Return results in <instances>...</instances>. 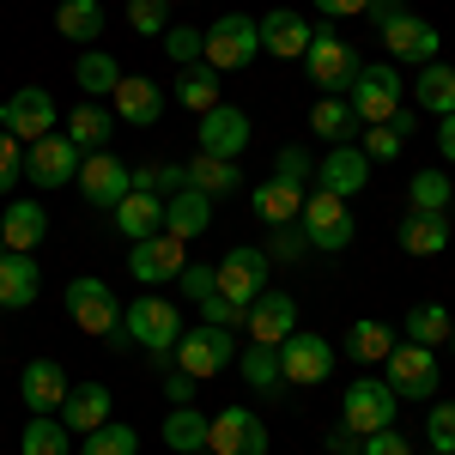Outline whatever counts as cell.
I'll return each instance as SVG.
<instances>
[{"mask_svg":"<svg viewBox=\"0 0 455 455\" xmlns=\"http://www.w3.org/2000/svg\"><path fill=\"white\" fill-rule=\"evenodd\" d=\"M304 68H310V85H322V98H347V85L358 79V55L352 43L340 36V25H310V49H304Z\"/></svg>","mask_w":455,"mask_h":455,"instance_id":"6da1fadb","label":"cell"},{"mask_svg":"<svg viewBox=\"0 0 455 455\" xmlns=\"http://www.w3.org/2000/svg\"><path fill=\"white\" fill-rule=\"evenodd\" d=\"M255 55H261V25L249 12H225V19H212L207 31H201V61L212 73H237Z\"/></svg>","mask_w":455,"mask_h":455,"instance_id":"7a4b0ae2","label":"cell"},{"mask_svg":"<svg viewBox=\"0 0 455 455\" xmlns=\"http://www.w3.org/2000/svg\"><path fill=\"white\" fill-rule=\"evenodd\" d=\"M267 280H274V261H267V249H255V243H237L212 267V291H219L225 304H237V310H249V304L267 291Z\"/></svg>","mask_w":455,"mask_h":455,"instance_id":"3957f363","label":"cell"},{"mask_svg":"<svg viewBox=\"0 0 455 455\" xmlns=\"http://www.w3.org/2000/svg\"><path fill=\"white\" fill-rule=\"evenodd\" d=\"M122 328H128V340H134V347L171 358V347L182 340V310H176L171 298H158V291H140V298L122 310Z\"/></svg>","mask_w":455,"mask_h":455,"instance_id":"277c9868","label":"cell"},{"mask_svg":"<svg viewBox=\"0 0 455 455\" xmlns=\"http://www.w3.org/2000/svg\"><path fill=\"white\" fill-rule=\"evenodd\" d=\"M176 371H188L195 383H207V377H219L231 358H237V340H231V328H212V322H201V328H182V340L171 347Z\"/></svg>","mask_w":455,"mask_h":455,"instance_id":"5b68a950","label":"cell"},{"mask_svg":"<svg viewBox=\"0 0 455 455\" xmlns=\"http://www.w3.org/2000/svg\"><path fill=\"white\" fill-rule=\"evenodd\" d=\"M395 388L383 383V377H358V383H347V395H340V425L347 431H358V437H371V431H388L395 425Z\"/></svg>","mask_w":455,"mask_h":455,"instance_id":"8992f818","label":"cell"},{"mask_svg":"<svg viewBox=\"0 0 455 455\" xmlns=\"http://www.w3.org/2000/svg\"><path fill=\"white\" fill-rule=\"evenodd\" d=\"M401 92H407V79L395 73V61H383V68H358V79L347 85V104L371 128V122H388L401 109Z\"/></svg>","mask_w":455,"mask_h":455,"instance_id":"52a82bcc","label":"cell"},{"mask_svg":"<svg viewBox=\"0 0 455 455\" xmlns=\"http://www.w3.org/2000/svg\"><path fill=\"white\" fill-rule=\"evenodd\" d=\"M298 231H304V243L310 249H347L352 243V207L340 195H328V188H315L304 195V212H298Z\"/></svg>","mask_w":455,"mask_h":455,"instance_id":"ba28073f","label":"cell"},{"mask_svg":"<svg viewBox=\"0 0 455 455\" xmlns=\"http://www.w3.org/2000/svg\"><path fill=\"white\" fill-rule=\"evenodd\" d=\"M68 315L79 334H98V340L122 334V304L104 280H68Z\"/></svg>","mask_w":455,"mask_h":455,"instance_id":"9c48e42d","label":"cell"},{"mask_svg":"<svg viewBox=\"0 0 455 455\" xmlns=\"http://www.w3.org/2000/svg\"><path fill=\"white\" fill-rule=\"evenodd\" d=\"M383 364H388V388H395V401H431V395H437V352H431V347L395 340V352H388Z\"/></svg>","mask_w":455,"mask_h":455,"instance_id":"30bf717a","label":"cell"},{"mask_svg":"<svg viewBox=\"0 0 455 455\" xmlns=\"http://www.w3.org/2000/svg\"><path fill=\"white\" fill-rule=\"evenodd\" d=\"M188 267V243L182 237H171V231H152V237H140V243L128 249V274L152 291V285H164V280H176Z\"/></svg>","mask_w":455,"mask_h":455,"instance_id":"8fae6325","label":"cell"},{"mask_svg":"<svg viewBox=\"0 0 455 455\" xmlns=\"http://www.w3.org/2000/svg\"><path fill=\"white\" fill-rule=\"evenodd\" d=\"M280 377H291L298 388H315L334 377V347L310 334V328H298L291 340H280Z\"/></svg>","mask_w":455,"mask_h":455,"instance_id":"7c38bea8","label":"cell"},{"mask_svg":"<svg viewBox=\"0 0 455 455\" xmlns=\"http://www.w3.org/2000/svg\"><path fill=\"white\" fill-rule=\"evenodd\" d=\"M249 116L237 104H212L201 122H195V146L207 152V158H243L249 152Z\"/></svg>","mask_w":455,"mask_h":455,"instance_id":"4fadbf2b","label":"cell"},{"mask_svg":"<svg viewBox=\"0 0 455 455\" xmlns=\"http://www.w3.org/2000/svg\"><path fill=\"white\" fill-rule=\"evenodd\" d=\"M73 182H79V195H85L92 207L109 212L128 188H134V171H128V164L104 146V152H85V158H79V176H73Z\"/></svg>","mask_w":455,"mask_h":455,"instance_id":"5bb4252c","label":"cell"},{"mask_svg":"<svg viewBox=\"0 0 455 455\" xmlns=\"http://www.w3.org/2000/svg\"><path fill=\"white\" fill-rule=\"evenodd\" d=\"M207 455H267V425L249 407H225L219 419H207Z\"/></svg>","mask_w":455,"mask_h":455,"instance_id":"9a60e30c","label":"cell"},{"mask_svg":"<svg viewBox=\"0 0 455 455\" xmlns=\"http://www.w3.org/2000/svg\"><path fill=\"white\" fill-rule=\"evenodd\" d=\"M383 49H388V61H413V68H425V61H437V25L431 19H419V12H395L383 31Z\"/></svg>","mask_w":455,"mask_h":455,"instance_id":"2e32d148","label":"cell"},{"mask_svg":"<svg viewBox=\"0 0 455 455\" xmlns=\"http://www.w3.org/2000/svg\"><path fill=\"white\" fill-rule=\"evenodd\" d=\"M243 328H249L255 347H280V340H291V334H298V304H291V291H274V285H267V291L243 310Z\"/></svg>","mask_w":455,"mask_h":455,"instance_id":"e0dca14e","label":"cell"},{"mask_svg":"<svg viewBox=\"0 0 455 455\" xmlns=\"http://www.w3.org/2000/svg\"><path fill=\"white\" fill-rule=\"evenodd\" d=\"M79 158H85V152H79L68 134H43V140L25 146V176L43 182V188H61V182L79 176Z\"/></svg>","mask_w":455,"mask_h":455,"instance_id":"ac0fdd59","label":"cell"},{"mask_svg":"<svg viewBox=\"0 0 455 455\" xmlns=\"http://www.w3.org/2000/svg\"><path fill=\"white\" fill-rule=\"evenodd\" d=\"M55 122H61V109H55V98L43 92V85H25V92H12L6 98V134L12 140H43V134H55Z\"/></svg>","mask_w":455,"mask_h":455,"instance_id":"d6986e66","label":"cell"},{"mask_svg":"<svg viewBox=\"0 0 455 455\" xmlns=\"http://www.w3.org/2000/svg\"><path fill=\"white\" fill-rule=\"evenodd\" d=\"M164 85L158 79H140V73H122V85L109 92V109H116V122H128V128H152L158 116H164Z\"/></svg>","mask_w":455,"mask_h":455,"instance_id":"ffe728a7","label":"cell"},{"mask_svg":"<svg viewBox=\"0 0 455 455\" xmlns=\"http://www.w3.org/2000/svg\"><path fill=\"white\" fill-rule=\"evenodd\" d=\"M315 182H322L328 195H340V201H352L358 188H371V158L358 152V140L328 146V158L315 164Z\"/></svg>","mask_w":455,"mask_h":455,"instance_id":"44dd1931","label":"cell"},{"mask_svg":"<svg viewBox=\"0 0 455 455\" xmlns=\"http://www.w3.org/2000/svg\"><path fill=\"white\" fill-rule=\"evenodd\" d=\"M255 25H261V55H274V61H304V49H310V19H304V12L274 6V12L255 19Z\"/></svg>","mask_w":455,"mask_h":455,"instance_id":"7402d4cb","label":"cell"},{"mask_svg":"<svg viewBox=\"0 0 455 455\" xmlns=\"http://www.w3.org/2000/svg\"><path fill=\"white\" fill-rule=\"evenodd\" d=\"M68 388H73V377L55 364V358H31V364H25V377H19V395H25V407H31V413H61Z\"/></svg>","mask_w":455,"mask_h":455,"instance_id":"603a6c76","label":"cell"},{"mask_svg":"<svg viewBox=\"0 0 455 455\" xmlns=\"http://www.w3.org/2000/svg\"><path fill=\"white\" fill-rule=\"evenodd\" d=\"M36 291H43V267H36V255L6 249V255H0V310H31Z\"/></svg>","mask_w":455,"mask_h":455,"instance_id":"cb8c5ba5","label":"cell"},{"mask_svg":"<svg viewBox=\"0 0 455 455\" xmlns=\"http://www.w3.org/2000/svg\"><path fill=\"white\" fill-rule=\"evenodd\" d=\"M109 212H116V231H122L128 243H140V237H152V231H164V195H152V188H128Z\"/></svg>","mask_w":455,"mask_h":455,"instance_id":"d4e9b609","label":"cell"},{"mask_svg":"<svg viewBox=\"0 0 455 455\" xmlns=\"http://www.w3.org/2000/svg\"><path fill=\"white\" fill-rule=\"evenodd\" d=\"M249 207H255V219H261V225H298V212H304V182L267 176V182H255Z\"/></svg>","mask_w":455,"mask_h":455,"instance_id":"484cf974","label":"cell"},{"mask_svg":"<svg viewBox=\"0 0 455 455\" xmlns=\"http://www.w3.org/2000/svg\"><path fill=\"white\" fill-rule=\"evenodd\" d=\"M55 419L68 425V431H79V437H85V431H98V425H109V388L104 383H73Z\"/></svg>","mask_w":455,"mask_h":455,"instance_id":"4316f807","label":"cell"},{"mask_svg":"<svg viewBox=\"0 0 455 455\" xmlns=\"http://www.w3.org/2000/svg\"><path fill=\"white\" fill-rule=\"evenodd\" d=\"M207 225H212V195H201V188H176L171 201H164V231H171V237L188 243V237H201Z\"/></svg>","mask_w":455,"mask_h":455,"instance_id":"83f0119b","label":"cell"},{"mask_svg":"<svg viewBox=\"0 0 455 455\" xmlns=\"http://www.w3.org/2000/svg\"><path fill=\"white\" fill-rule=\"evenodd\" d=\"M395 243L407 249V255H443L450 249V219L443 212H407L395 225Z\"/></svg>","mask_w":455,"mask_h":455,"instance_id":"f1b7e54d","label":"cell"},{"mask_svg":"<svg viewBox=\"0 0 455 455\" xmlns=\"http://www.w3.org/2000/svg\"><path fill=\"white\" fill-rule=\"evenodd\" d=\"M0 237H6V249L31 255V249L49 237V212L36 207V201H12V207L0 212Z\"/></svg>","mask_w":455,"mask_h":455,"instance_id":"f546056e","label":"cell"},{"mask_svg":"<svg viewBox=\"0 0 455 455\" xmlns=\"http://www.w3.org/2000/svg\"><path fill=\"white\" fill-rule=\"evenodd\" d=\"M171 98H176L182 109H195V116H207L212 104H225V85H219V73H212L207 61H195V68H182V73H176Z\"/></svg>","mask_w":455,"mask_h":455,"instance_id":"4dcf8cb0","label":"cell"},{"mask_svg":"<svg viewBox=\"0 0 455 455\" xmlns=\"http://www.w3.org/2000/svg\"><path fill=\"white\" fill-rule=\"evenodd\" d=\"M109 134H116V109H104L98 98H85V104L68 116V140L79 146V152H104Z\"/></svg>","mask_w":455,"mask_h":455,"instance_id":"1f68e13d","label":"cell"},{"mask_svg":"<svg viewBox=\"0 0 455 455\" xmlns=\"http://www.w3.org/2000/svg\"><path fill=\"white\" fill-rule=\"evenodd\" d=\"M182 171H188V188H201V195H212V201L243 188V171H237V158H207V152H195Z\"/></svg>","mask_w":455,"mask_h":455,"instance_id":"d6a6232c","label":"cell"},{"mask_svg":"<svg viewBox=\"0 0 455 455\" xmlns=\"http://www.w3.org/2000/svg\"><path fill=\"white\" fill-rule=\"evenodd\" d=\"M352 364H383L388 352H395V328L377 322V315H364V322H352L347 328V347H340Z\"/></svg>","mask_w":455,"mask_h":455,"instance_id":"836d02e7","label":"cell"},{"mask_svg":"<svg viewBox=\"0 0 455 455\" xmlns=\"http://www.w3.org/2000/svg\"><path fill=\"white\" fill-rule=\"evenodd\" d=\"M104 25H109L104 0H61V6H55V31L73 36V43H98Z\"/></svg>","mask_w":455,"mask_h":455,"instance_id":"e575fe53","label":"cell"},{"mask_svg":"<svg viewBox=\"0 0 455 455\" xmlns=\"http://www.w3.org/2000/svg\"><path fill=\"white\" fill-rule=\"evenodd\" d=\"M73 79H79V92H85V98H98V104H104L109 92L122 85V61H116L109 49H85V55L73 61Z\"/></svg>","mask_w":455,"mask_h":455,"instance_id":"d590c367","label":"cell"},{"mask_svg":"<svg viewBox=\"0 0 455 455\" xmlns=\"http://www.w3.org/2000/svg\"><path fill=\"white\" fill-rule=\"evenodd\" d=\"M164 450H176V455H201L207 450V413H201L195 401L164 413Z\"/></svg>","mask_w":455,"mask_h":455,"instance_id":"8d00e7d4","label":"cell"},{"mask_svg":"<svg viewBox=\"0 0 455 455\" xmlns=\"http://www.w3.org/2000/svg\"><path fill=\"white\" fill-rule=\"evenodd\" d=\"M413 104H419L425 116H450V109H455V68L425 61L419 79H413Z\"/></svg>","mask_w":455,"mask_h":455,"instance_id":"74e56055","label":"cell"},{"mask_svg":"<svg viewBox=\"0 0 455 455\" xmlns=\"http://www.w3.org/2000/svg\"><path fill=\"white\" fill-rule=\"evenodd\" d=\"M450 328H455V315L443 310V304H413L407 310V322H401V334L413 340V347H450Z\"/></svg>","mask_w":455,"mask_h":455,"instance_id":"f35d334b","label":"cell"},{"mask_svg":"<svg viewBox=\"0 0 455 455\" xmlns=\"http://www.w3.org/2000/svg\"><path fill=\"white\" fill-rule=\"evenodd\" d=\"M19 450H25V455H73V431L55 419V413H31L25 437H19Z\"/></svg>","mask_w":455,"mask_h":455,"instance_id":"ab89813d","label":"cell"},{"mask_svg":"<svg viewBox=\"0 0 455 455\" xmlns=\"http://www.w3.org/2000/svg\"><path fill=\"white\" fill-rule=\"evenodd\" d=\"M310 128H315V134H322L328 146H340V140H352V134H358V116H352L347 98H315Z\"/></svg>","mask_w":455,"mask_h":455,"instance_id":"60d3db41","label":"cell"},{"mask_svg":"<svg viewBox=\"0 0 455 455\" xmlns=\"http://www.w3.org/2000/svg\"><path fill=\"white\" fill-rule=\"evenodd\" d=\"M243 383L261 388V395H274V388L285 383V377H280V347H255V340H249V352H243Z\"/></svg>","mask_w":455,"mask_h":455,"instance_id":"b9f144b4","label":"cell"},{"mask_svg":"<svg viewBox=\"0 0 455 455\" xmlns=\"http://www.w3.org/2000/svg\"><path fill=\"white\" fill-rule=\"evenodd\" d=\"M455 195V182L443 171H419L413 182H407V201H413V212H443Z\"/></svg>","mask_w":455,"mask_h":455,"instance_id":"7bdbcfd3","label":"cell"},{"mask_svg":"<svg viewBox=\"0 0 455 455\" xmlns=\"http://www.w3.org/2000/svg\"><path fill=\"white\" fill-rule=\"evenodd\" d=\"M79 455H140V437H134V425H98V431H85Z\"/></svg>","mask_w":455,"mask_h":455,"instance_id":"ee69618b","label":"cell"},{"mask_svg":"<svg viewBox=\"0 0 455 455\" xmlns=\"http://www.w3.org/2000/svg\"><path fill=\"white\" fill-rule=\"evenodd\" d=\"M401 146H407V134H395V122H371L364 140H358V152H364L371 164H388V158H401Z\"/></svg>","mask_w":455,"mask_h":455,"instance_id":"f6af8a7d","label":"cell"},{"mask_svg":"<svg viewBox=\"0 0 455 455\" xmlns=\"http://www.w3.org/2000/svg\"><path fill=\"white\" fill-rule=\"evenodd\" d=\"M425 443H431V455H455V401H437L425 413Z\"/></svg>","mask_w":455,"mask_h":455,"instance_id":"bcb514c9","label":"cell"},{"mask_svg":"<svg viewBox=\"0 0 455 455\" xmlns=\"http://www.w3.org/2000/svg\"><path fill=\"white\" fill-rule=\"evenodd\" d=\"M128 25L140 36H164L171 31V6L164 0H128Z\"/></svg>","mask_w":455,"mask_h":455,"instance_id":"7dc6e473","label":"cell"},{"mask_svg":"<svg viewBox=\"0 0 455 455\" xmlns=\"http://www.w3.org/2000/svg\"><path fill=\"white\" fill-rule=\"evenodd\" d=\"M158 43H164V55H171L176 68H195V61H201V31H195V25H171Z\"/></svg>","mask_w":455,"mask_h":455,"instance_id":"c3c4849f","label":"cell"},{"mask_svg":"<svg viewBox=\"0 0 455 455\" xmlns=\"http://www.w3.org/2000/svg\"><path fill=\"white\" fill-rule=\"evenodd\" d=\"M19 176H25V140H12V134L0 128V195H12Z\"/></svg>","mask_w":455,"mask_h":455,"instance_id":"681fc988","label":"cell"},{"mask_svg":"<svg viewBox=\"0 0 455 455\" xmlns=\"http://www.w3.org/2000/svg\"><path fill=\"white\" fill-rule=\"evenodd\" d=\"M274 176H285V182H304V176H315L310 152H304V146H280V158H274Z\"/></svg>","mask_w":455,"mask_h":455,"instance_id":"f907efd6","label":"cell"},{"mask_svg":"<svg viewBox=\"0 0 455 455\" xmlns=\"http://www.w3.org/2000/svg\"><path fill=\"white\" fill-rule=\"evenodd\" d=\"M176 285L201 304V298H212V267H207V261H195V267H182V274H176Z\"/></svg>","mask_w":455,"mask_h":455,"instance_id":"816d5d0a","label":"cell"},{"mask_svg":"<svg viewBox=\"0 0 455 455\" xmlns=\"http://www.w3.org/2000/svg\"><path fill=\"white\" fill-rule=\"evenodd\" d=\"M201 322H212V328H237L243 310H237V304H225V298L212 291V298H201Z\"/></svg>","mask_w":455,"mask_h":455,"instance_id":"f5cc1de1","label":"cell"},{"mask_svg":"<svg viewBox=\"0 0 455 455\" xmlns=\"http://www.w3.org/2000/svg\"><path fill=\"white\" fill-rule=\"evenodd\" d=\"M364 455H413V443L388 425V431H371V437H364Z\"/></svg>","mask_w":455,"mask_h":455,"instance_id":"db71d44e","label":"cell"},{"mask_svg":"<svg viewBox=\"0 0 455 455\" xmlns=\"http://www.w3.org/2000/svg\"><path fill=\"white\" fill-rule=\"evenodd\" d=\"M304 231H291V225H274V255H280V261H298V255H304ZM274 255H267V261H274Z\"/></svg>","mask_w":455,"mask_h":455,"instance_id":"11a10c76","label":"cell"},{"mask_svg":"<svg viewBox=\"0 0 455 455\" xmlns=\"http://www.w3.org/2000/svg\"><path fill=\"white\" fill-rule=\"evenodd\" d=\"M328 455H364V437L347 431V425H334V431H328Z\"/></svg>","mask_w":455,"mask_h":455,"instance_id":"9f6ffc18","label":"cell"},{"mask_svg":"<svg viewBox=\"0 0 455 455\" xmlns=\"http://www.w3.org/2000/svg\"><path fill=\"white\" fill-rule=\"evenodd\" d=\"M164 395H171V407H188V401H195V377H188V371H171V377H164Z\"/></svg>","mask_w":455,"mask_h":455,"instance_id":"6f0895ef","label":"cell"},{"mask_svg":"<svg viewBox=\"0 0 455 455\" xmlns=\"http://www.w3.org/2000/svg\"><path fill=\"white\" fill-rule=\"evenodd\" d=\"M315 6H322L328 19H358V12H364L371 0H315Z\"/></svg>","mask_w":455,"mask_h":455,"instance_id":"680465c9","label":"cell"},{"mask_svg":"<svg viewBox=\"0 0 455 455\" xmlns=\"http://www.w3.org/2000/svg\"><path fill=\"white\" fill-rule=\"evenodd\" d=\"M437 152L455 164V109H450V116H437Z\"/></svg>","mask_w":455,"mask_h":455,"instance_id":"91938a15","label":"cell"},{"mask_svg":"<svg viewBox=\"0 0 455 455\" xmlns=\"http://www.w3.org/2000/svg\"><path fill=\"white\" fill-rule=\"evenodd\" d=\"M364 12H371V19H377V31H383L388 19H395V12H401V0H371V6H364Z\"/></svg>","mask_w":455,"mask_h":455,"instance_id":"94428289","label":"cell"},{"mask_svg":"<svg viewBox=\"0 0 455 455\" xmlns=\"http://www.w3.org/2000/svg\"><path fill=\"white\" fill-rule=\"evenodd\" d=\"M0 128H6V104H0Z\"/></svg>","mask_w":455,"mask_h":455,"instance_id":"6125c7cd","label":"cell"},{"mask_svg":"<svg viewBox=\"0 0 455 455\" xmlns=\"http://www.w3.org/2000/svg\"><path fill=\"white\" fill-rule=\"evenodd\" d=\"M450 352H455V328H450Z\"/></svg>","mask_w":455,"mask_h":455,"instance_id":"be15d7a7","label":"cell"},{"mask_svg":"<svg viewBox=\"0 0 455 455\" xmlns=\"http://www.w3.org/2000/svg\"><path fill=\"white\" fill-rule=\"evenodd\" d=\"M0 255H6V237H0Z\"/></svg>","mask_w":455,"mask_h":455,"instance_id":"e7e4bbea","label":"cell"},{"mask_svg":"<svg viewBox=\"0 0 455 455\" xmlns=\"http://www.w3.org/2000/svg\"><path fill=\"white\" fill-rule=\"evenodd\" d=\"M164 6H176V0H164Z\"/></svg>","mask_w":455,"mask_h":455,"instance_id":"03108f58","label":"cell"}]
</instances>
